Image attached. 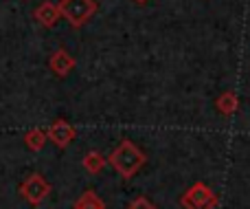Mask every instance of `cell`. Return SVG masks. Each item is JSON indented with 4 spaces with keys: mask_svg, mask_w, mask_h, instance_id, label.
Listing matches in <instances>:
<instances>
[{
    "mask_svg": "<svg viewBox=\"0 0 250 209\" xmlns=\"http://www.w3.org/2000/svg\"><path fill=\"white\" fill-rule=\"evenodd\" d=\"M127 209H158V207H156L151 201H147L145 196H141V198H136V201L129 203Z\"/></svg>",
    "mask_w": 250,
    "mask_h": 209,
    "instance_id": "cell-12",
    "label": "cell"
},
{
    "mask_svg": "<svg viewBox=\"0 0 250 209\" xmlns=\"http://www.w3.org/2000/svg\"><path fill=\"white\" fill-rule=\"evenodd\" d=\"M75 209H105V203L95 189H86L75 203Z\"/></svg>",
    "mask_w": 250,
    "mask_h": 209,
    "instance_id": "cell-9",
    "label": "cell"
},
{
    "mask_svg": "<svg viewBox=\"0 0 250 209\" xmlns=\"http://www.w3.org/2000/svg\"><path fill=\"white\" fill-rule=\"evenodd\" d=\"M48 69H51L53 75H57V77H66V75L75 69V57L70 55L66 48H57L51 55V60H48Z\"/></svg>",
    "mask_w": 250,
    "mask_h": 209,
    "instance_id": "cell-6",
    "label": "cell"
},
{
    "mask_svg": "<svg viewBox=\"0 0 250 209\" xmlns=\"http://www.w3.org/2000/svg\"><path fill=\"white\" fill-rule=\"evenodd\" d=\"M83 170L86 172H90V174H99L101 170L105 167V157L104 154H99V152H88L86 157H83Z\"/></svg>",
    "mask_w": 250,
    "mask_h": 209,
    "instance_id": "cell-11",
    "label": "cell"
},
{
    "mask_svg": "<svg viewBox=\"0 0 250 209\" xmlns=\"http://www.w3.org/2000/svg\"><path fill=\"white\" fill-rule=\"evenodd\" d=\"M57 9H60V16L68 20L70 26L82 29L97 13V0H60Z\"/></svg>",
    "mask_w": 250,
    "mask_h": 209,
    "instance_id": "cell-2",
    "label": "cell"
},
{
    "mask_svg": "<svg viewBox=\"0 0 250 209\" xmlns=\"http://www.w3.org/2000/svg\"><path fill=\"white\" fill-rule=\"evenodd\" d=\"M215 108H217V113H220V115H226V117H230V115H233L235 110L239 108L237 95H235L233 91L222 93V95L215 99Z\"/></svg>",
    "mask_w": 250,
    "mask_h": 209,
    "instance_id": "cell-8",
    "label": "cell"
},
{
    "mask_svg": "<svg viewBox=\"0 0 250 209\" xmlns=\"http://www.w3.org/2000/svg\"><path fill=\"white\" fill-rule=\"evenodd\" d=\"M33 18L44 26V29H53V26L60 22V9H57L55 2H42L35 7L33 11Z\"/></svg>",
    "mask_w": 250,
    "mask_h": 209,
    "instance_id": "cell-7",
    "label": "cell"
},
{
    "mask_svg": "<svg viewBox=\"0 0 250 209\" xmlns=\"http://www.w3.org/2000/svg\"><path fill=\"white\" fill-rule=\"evenodd\" d=\"M105 161L114 167V172H117L121 179H132V176H136V172L145 165L147 159L138 145H134L129 139H123L121 143L110 152V157L105 159Z\"/></svg>",
    "mask_w": 250,
    "mask_h": 209,
    "instance_id": "cell-1",
    "label": "cell"
},
{
    "mask_svg": "<svg viewBox=\"0 0 250 209\" xmlns=\"http://www.w3.org/2000/svg\"><path fill=\"white\" fill-rule=\"evenodd\" d=\"M136 4H145V2H149V0H134Z\"/></svg>",
    "mask_w": 250,
    "mask_h": 209,
    "instance_id": "cell-13",
    "label": "cell"
},
{
    "mask_svg": "<svg viewBox=\"0 0 250 209\" xmlns=\"http://www.w3.org/2000/svg\"><path fill=\"white\" fill-rule=\"evenodd\" d=\"M46 132L42 130V128H33V130H29L24 135V145L31 150V152H40V150L46 145Z\"/></svg>",
    "mask_w": 250,
    "mask_h": 209,
    "instance_id": "cell-10",
    "label": "cell"
},
{
    "mask_svg": "<svg viewBox=\"0 0 250 209\" xmlns=\"http://www.w3.org/2000/svg\"><path fill=\"white\" fill-rule=\"evenodd\" d=\"M180 205L185 209H215L217 196L208 185L193 183L185 194L180 196Z\"/></svg>",
    "mask_w": 250,
    "mask_h": 209,
    "instance_id": "cell-3",
    "label": "cell"
},
{
    "mask_svg": "<svg viewBox=\"0 0 250 209\" xmlns=\"http://www.w3.org/2000/svg\"><path fill=\"white\" fill-rule=\"evenodd\" d=\"M46 139L51 143H55L60 150H64L75 141V128L66 119H55L51 123V128L46 130Z\"/></svg>",
    "mask_w": 250,
    "mask_h": 209,
    "instance_id": "cell-5",
    "label": "cell"
},
{
    "mask_svg": "<svg viewBox=\"0 0 250 209\" xmlns=\"http://www.w3.org/2000/svg\"><path fill=\"white\" fill-rule=\"evenodd\" d=\"M20 194L26 203H31V205H42V203L48 198V194H51V183H48L40 172H35V174L26 176V179L22 181Z\"/></svg>",
    "mask_w": 250,
    "mask_h": 209,
    "instance_id": "cell-4",
    "label": "cell"
}]
</instances>
